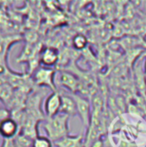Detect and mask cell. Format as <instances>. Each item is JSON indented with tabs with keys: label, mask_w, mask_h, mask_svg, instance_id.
Returning <instances> with one entry per match:
<instances>
[{
	"label": "cell",
	"mask_w": 146,
	"mask_h": 147,
	"mask_svg": "<svg viewBox=\"0 0 146 147\" xmlns=\"http://www.w3.org/2000/svg\"><path fill=\"white\" fill-rule=\"evenodd\" d=\"M144 69H145V76H146V58H145V65H144Z\"/></svg>",
	"instance_id": "16"
},
{
	"label": "cell",
	"mask_w": 146,
	"mask_h": 147,
	"mask_svg": "<svg viewBox=\"0 0 146 147\" xmlns=\"http://www.w3.org/2000/svg\"><path fill=\"white\" fill-rule=\"evenodd\" d=\"M14 93V89L9 84H5L0 87V99L5 103L12 101Z\"/></svg>",
	"instance_id": "10"
},
{
	"label": "cell",
	"mask_w": 146,
	"mask_h": 147,
	"mask_svg": "<svg viewBox=\"0 0 146 147\" xmlns=\"http://www.w3.org/2000/svg\"><path fill=\"white\" fill-rule=\"evenodd\" d=\"M55 147H83L84 138L82 134L79 135H67L55 142Z\"/></svg>",
	"instance_id": "8"
},
{
	"label": "cell",
	"mask_w": 146,
	"mask_h": 147,
	"mask_svg": "<svg viewBox=\"0 0 146 147\" xmlns=\"http://www.w3.org/2000/svg\"><path fill=\"white\" fill-rule=\"evenodd\" d=\"M55 70L49 67H39L33 73V82L37 86L48 87L52 91H57V87L54 83Z\"/></svg>",
	"instance_id": "2"
},
{
	"label": "cell",
	"mask_w": 146,
	"mask_h": 147,
	"mask_svg": "<svg viewBox=\"0 0 146 147\" xmlns=\"http://www.w3.org/2000/svg\"><path fill=\"white\" fill-rule=\"evenodd\" d=\"M2 147H15L14 140L13 139H4Z\"/></svg>",
	"instance_id": "14"
},
{
	"label": "cell",
	"mask_w": 146,
	"mask_h": 147,
	"mask_svg": "<svg viewBox=\"0 0 146 147\" xmlns=\"http://www.w3.org/2000/svg\"><path fill=\"white\" fill-rule=\"evenodd\" d=\"M19 129L18 123L11 117L0 122V135L3 139H13L17 136Z\"/></svg>",
	"instance_id": "6"
},
{
	"label": "cell",
	"mask_w": 146,
	"mask_h": 147,
	"mask_svg": "<svg viewBox=\"0 0 146 147\" xmlns=\"http://www.w3.org/2000/svg\"><path fill=\"white\" fill-rule=\"evenodd\" d=\"M103 147H114V146L111 143V140H109V138H105Z\"/></svg>",
	"instance_id": "15"
},
{
	"label": "cell",
	"mask_w": 146,
	"mask_h": 147,
	"mask_svg": "<svg viewBox=\"0 0 146 147\" xmlns=\"http://www.w3.org/2000/svg\"><path fill=\"white\" fill-rule=\"evenodd\" d=\"M72 45L77 50H83L88 45V40L83 34H77L72 40Z\"/></svg>",
	"instance_id": "11"
},
{
	"label": "cell",
	"mask_w": 146,
	"mask_h": 147,
	"mask_svg": "<svg viewBox=\"0 0 146 147\" xmlns=\"http://www.w3.org/2000/svg\"><path fill=\"white\" fill-rule=\"evenodd\" d=\"M61 96H62V105H61L60 113L65 114L70 117L77 115L76 102L71 96V95L61 93Z\"/></svg>",
	"instance_id": "9"
},
{
	"label": "cell",
	"mask_w": 146,
	"mask_h": 147,
	"mask_svg": "<svg viewBox=\"0 0 146 147\" xmlns=\"http://www.w3.org/2000/svg\"><path fill=\"white\" fill-rule=\"evenodd\" d=\"M59 59V51L54 47H46L41 49L40 53V61L45 66H53Z\"/></svg>",
	"instance_id": "7"
},
{
	"label": "cell",
	"mask_w": 146,
	"mask_h": 147,
	"mask_svg": "<svg viewBox=\"0 0 146 147\" xmlns=\"http://www.w3.org/2000/svg\"><path fill=\"white\" fill-rule=\"evenodd\" d=\"M62 105V96L61 93L57 91H52L46 99L45 102V114L46 117H52L60 113Z\"/></svg>",
	"instance_id": "4"
},
{
	"label": "cell",
	"mask_w": 146,
	"mask_h": 147,
	"mask_svg": "<svg viewBox=\"0 0 146 147\" xmlns=\"http://www.w3.org/2000/svg\"><path fill=\"white\" fill-rule=\"evenodd\" d=\"M52 141L46 136H38L33 140L32 147H52Z\"/></svg>",
	"instance_id": "12"
},
{
	"label": "cell",
	"mask_w": 146,
	"mask_h": 147,
	"mask_svg": "<svg viewBox=\"0 0 146 147\" xmlns=\"http://www.w3.org/2000/svg\"><path fill=\"white\" fill-rule=\"evenodd\" d=\"M145 92H146V90H145Z\"/></svg>",
	"instance_id": "17"
},
{
	"label": "cell",
	"mask_w": 146,
	"mask_h": 147,
	"mask_svg": "<svg viewBox=\"0 0 146 147\" xmlns=\"http://www.w3.org/2000/svg\"><path fill=\"white\" fill-rule=\"evenodd\" d=\"M70 116L65 114H58L52 117H46L44 128L47 137L53 142L70 134L69 129Z\"/></svg>",
	"instance_id": "1"
},
{
	"label": "cell",
	"mask_w": 146,
	"mask_h": 147,
	"mask_svg": "<svg viewBox=\"0 0 146 147\" xmlns=\"http://www.w3.org/2000/svg\"><path fill=\"white\" fill-rule=\"evenodd\" d=\"M73 99L76 102L77 109V115L80 117L83 125L88 128L91 122L92 117V110H91V104L89 101L77 94H71Z\"/></svg>",
	"instance_id": "3"
},
{
	"label": "cell",
	"mask_w": 146,
	"mask_h": 147,
	"mask_svg": "<svg viewBox=\"0 0 146 147\" xmlns=\"http://www.w3.org/2000/svg\"><path fill=\"white\" fill-rule=\"evenodd\" d=\"M9 117H11V112L4 109H0V122Z\"/></svg>",
	"instance_id": "13"
},
{
	"label": "cell",
	"mask_w": 146,
	"mask_h": 147,
	"mask_svg": "<svg viewBox=\"0 0 146 147\" xmlns=\"http://www.w3.org/2000/svg\"><path fill=\"white\" fill-rule=\"evenodd\" d=\"M59 82L60 84L69 90L71 94H76L77 91H80L83 86V83L79 80V78L66 70L60 72Z\"/></svg>",
	"instance_id": "5"
}]
</instances>
